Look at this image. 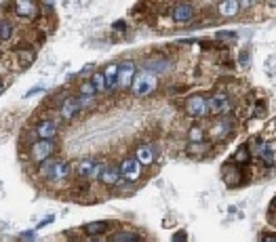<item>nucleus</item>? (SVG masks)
<instances>
[{
  "instance_id": "obj_17",
  "label": "nucleus",
  "mask_w": 276,
  "mask_h": 242,
  "mask_svg": "<svg viewBox=\"0 0 276 242\" xmlns=\"http://www.w3.org/2000/svg\"><path fill=\"white\" fill-rule=\"evenodd\" d=\"M118 63H110V66H105L103 70V78H105V91L108 89H114L116 82H118Z\"/></svg>"
},
{
  "instance_id": "obj_11",
  "label": "nucleus",
  "mask_w": 276,
  "mask_h": 242,
  "mask_svg": "<svg viewBox=\"0 0 276 242\" xmlns=\"http://www.w3.org/2000/svg\"><path fill=\"white\" fill-rule=\"evenodd\" d=\"M13 9L19 19H32L38 13L40 4H36L34 0H17V2H13Z\"/></svg>"
},
{
  "instance_id": "obj_8",
  "label": "nucleus",
  "mask_w": 276,
  "mask_h": 242,
  "mask_svg": "<svg viewBox=\"0 0 276 242\" xmlns=\"http://www.w3.org/2000/svg\"><path fill=\"white\" fill-rule=\"evenodd\" d=\"M169 70H171V59L165 55H154V57H148L144 61V72H150L154 76L165 74Z\"/></svg>"
},
{
  "instance_id": "obj_23",
  "label": "nucleus",
  "mask_w": 276,
  "mask_h": 242,
  "mask_svg": "<svg viewBox=\"0 0 276 242\" xmlns=\"http://www.w3.org/2000/svg\"><path fill=\"white\" fill-rule=\"evenodd\" d=\"M209 152V145L204 144V141H198V144H190L188 145V154L190 156H202Z\"/></svg>"
},
{
  "instance_id": "obj_4",
  "label": "nucleus",
  "mask_w": 276,
  "mask_h": 242,
  "mask_svg": "<svg viewBox=\"0 0 276 242\" xmlns=\"http://www.w3.org/2000/svg\"><path fill=\"white\" fill-rule=\"evenodd\" d=\"M207 103H209V114H213V116L224 118V116H228L232 110V101L226 93H213L207 99Z\"/></svg>"
},
{
  "instance_id": "obj_33",
  "label": "nucleus",
  "mask_w": 276,
  "mask_h": 242,
  "mask_svg": "<svg viewBox=\"0 0 276 242\" xmlns=\"http://www.w3.org/2000/svg\"><path fill=\"white\" fill-rule=\"evenodd\" d=\"M261 242H276V236L274 234H266V236L261 238Z\"/></svg>"
},
{
  "instance_id": "obj_27",
  "label": "nucleus",
  "mask_w": 276,
  "mask_h": 242,
  "mask_svg": "<svg viewBox=\"0 0 276 242\" xmlns=\"http://www.w3.org/2000/svg\"><path fill=\"white\" fill-rule=\"evenodd\" d=\"M202 137H204V131L201 129V126H194V129L190 131V141H192V144H198V141H202Z\"/></svg>"
},
{
  "instance_id": "obj_29",
  "label": "nucleus",
  "mask_w": 276,
  "mask_h": 242,
  "mask_svg": "<svg viewBox=\"0 0 276 242\" xmlns=\"http://www.w3.org/2000/svg\"><path fill=\"white\" fill-rule=\"evenodd\" d=\"M217 38H222V40H234L236 34L234 32H217Z\"/></svg>"
},
{
  "instance_id": "obj_10",
  "label": "nucleus",
  "mask_w": 276,
  "mask_h": 242,
  "mask_svg": "<svg viewBox=\"0 0 276 242\" xmlns=\"http://www.w3.org/2000/svg\"><path fill=\"white\" fill-rule=\"evenodd\" d=\"M99 181L103 183V186H118L120 181H123V175H120V167H114V165H103L101 167V173H99Z\"/></svg>"
},
{
  "instance_id": "obj_28",
  "label": "nucleus",
  "mask_w": 276,
  "mask_h": 242,
  "mask_svg": "<svg viewBox=\"0 0 276 242\" xmlns=\"http://www.w3.org/2000/svg\"><path fill=\"white\" fill-rule=\"evenodd\" d=\"M226 175H228V183H230V186H234V179H238V175H236L234 167H230L228 170H226Z\"/></svg>"
},
{
  "instance_id": "obj_7",
  "label": "nucleus",
  "mask_w": 276,
  "mask_h": 242,
  "mask_svg": "<svg viewBox=\"0 0 276 242\" xmlns=\"http://www.w3.org/2000/svg\"><path fill=\"white\" fill-rule=\"evenodd\" d=\"M135 76H137V66H135V61H131V59H126L120 63V68H118V82H116V87L118 89H129L133 80H135Z\"/></svg>"
},
{
  "instance_id": "obj_34",
  "label": "nucleus",
  "mask_w": 276,
  "mask_h": 242,
  "mask_svg": "<svg viewBox=\"0 0 276 242\" xmlns=\"http://www.w3.org/2000/svg\"><path fill=\"white\" fill-rule=\"evenodd\" d=\"M4 89H6V84H4V80H2V78H0V95L4 93Z\"/></svg>"
},
{
  "instance_id": "obj_35",
  "label": "nucleus",
  "mask_w": 276,
  "mask_h": 242,
  "mask_svg": "<svg viewBox=\"0 0 276 242\" xmlns=\"http://www.w3.org/2000/svg\"><path fill=\"white\" fill-rule=\"evenodd\" d=\"M272 204H274V206H276V196H274V202H272Z\"/></svg>"
},
{
  "instance_id": "obj_14",
  "label": "nucleus",
  "mask_w": 276,
  "mask_h": 242,
  "mask_svg": "<svg viewBox=\"0 0 276 242\" xmlns=\"http://www.w3.org/2000/svg\"><path fill=\"white\" fill-rule=\"evenodd\" d=\"M36 135H38V139H47V141H53L55 137H57V131H59V126L55 120H42V122L36 124Z\"/></svg>"
},
{
  "instance_id": "obj_24",
  "label": "nucleus",
  "mask_w": 276,
  "mask_h": 242,
  "mask_svg": "<svg viewBox=\"0 0 276 242\" xmlns=\"http://www.w3.org/2000/svg\"><path fill=\"white\" fill-rule=\"evenodd\" d=\"M249 160H251L249 147H240V149H236V154H234V162H236V165H247Z\"/></svg>"
},
{
  "instance_id": "obj_13",
  "label": "nucleus",
  "mask_w": 276,
  "mask_h": 242,
  "mask_svg": "<svg viewBox=\"0 0 276 242\" xmlns=\"http://www.w3.org/2000/svg\"><path fill=\"white\" fill-rule=\"evenodd\" d=\"M80 101H78V97H66L63 99V103H61V118L63 120H74L76 116H78V112H80Z\"/></svg>"
},
{
  "instance_id": "obj_31",
  "label": "nucleus",
  "mask_w": 276,
  "mask_h": 242,
  "mask_svg": "<svg viewBox=\"0 0 276 242\" xmlns=\"http://www.w3.org/2000/svg\"><path fill=\"white\" fill-rule=\"evenodd\" d=\"M42 91H45V87H34V89L27 91L25 97H32V95H36V93H42Z\"/></svg>"
},
{
  "instance_id": "obj_6",
  "label": "nucleus",
  "mask_w": 276,
  "mask_h": 242,
  "mask_svg": "<svg viewBox=\"0 0 276 242\" xmlns=\"http://www.w3.org/2000/svg\"><path fill=\"white\" fill-rule=\"evenodd\" d=\"M120 175H123L125 181L135 183L141 179V175H144V167L137 162V158H125L120 162Z\"/></svg>"
},
{
  "instance_id": "obj_16",
  "label": "nucleus",
  "mask_w": 276,
  "mask_h": 242,
  "mask_svg": "<svg viewBox=\"0 0 276 242\" xmlns=\"http://www.w3.org/2000/svg\"><path fill=\"white\" fill-rule=\"evenodd\" d=\"M232 131V120L230 118H219L217 122L213 124V129H211V135H213L215 139H222V137H226Z\"/></svg>"
},
{
  "instance_id": "obj_32",
  "label": "nucleus",
  "mask_w": 276,
  "mask_h": 242,
  "mask_svg": "<svg viewBox=\"0 0 276 242\" xmlns=\"http://www.w3.org/2000/svg\"><path fill=\"white\" fill-rule=\"evenodd\" d=\"M114 30H116V32H125V30H126V24H125V21H116V24H114Z\"/></svg>"
},
{
  "instance_id": "obj_12",
  "label": "nucleus",
  "mask_w": 276,
  "mask_h": 242,
  "mask_svg": "<svg viewBox=\"0 0 276 242\" xmlns=\"http://www.w3.org/2000/svg\"><path fill=\"white\" fill-rule=\"evenodd\" d=\"M194 15H196L194 6L188 2H179L171 9V17H173V21H177V24H188V21L194 19Z\"/></svg>"
},
{
  "instance_id": "obj_26",
  "label": "nucleus",
  "mask_w": 276,
  "mask_h": 242,
  "mask_svg": "<svg viewBox=\"0 0 276 242\" xmlns=\"http://www.w3.org/2000/svg\"><path fill=\"white\" fill-rule=\"evenodd\" d=\"M95 93H97V91H95V87L89 80H84L80 84V97H95Z\"/></svg>"
},
{
  "instance_id": "obj_2",
  "label": "nucleus",
  "mask_w": 276,
  "mask_h": 242,
  "mask_svg": "<svg viewBox=\"0 0 276 242\" xmlns=\"http://www.w3.org/2000/svg\"><path fill=\"white\" fill-rule=\"evenodd\" d=\"M156 87H158L156 76L150 74V72H139L135 76V80H133V84H131V91L135 97H148L156 91Z\"/></svg>"
},
{
  "instance_id": "obj_18",
  "label": "nucleus",
  "mask_w": 276,
  "mask_h": 242,
  "mask_svg": "<svg viewBox=\"0 0 276 242\" xmlns=\"http://www.w3.org/2000/svg\"><path fill=\"white\" fill-rule=\"evenodd\" d=\"M217 11H219V15H224V17H234L240 11V2H236V0H224V2L217 4Z\"/></svg>"
},
{
  "instance_id": "obj_21",
  "label": "nucleus",
  "mask_w": 276,
  "mask_h": 242,
  "mask_svg": "<svg viewBox=\"0 0 276 242\" xmlns=\"http://www.w3.org/2000/svg\"><path fill=\"white\" fill-rule=\"evenodd\" d=\"M11 36H13V24H11V21H6V19H2V21H0V42L11 40Z\"/></svg>"
},
{
  "instance_id": "obj_5",
  "label": "nucleus",
  "mask_w": 276,
  "mask_h": 242,
  "mask_svg": "<svg viewBox=\"0 0 276 242\" xmlns=\"http://www.w3.org/2000/svg\"><path fill=\"white\" fill-rule=\"evenodd\" d=\"M101 162L95 160V158H84L78 162V169H76V175L80 177L82 181H89V179H99V173H101Z\"/></svg>"
},
{
  "instance_id": "obj_25",
  "label": "nucleus",
  "mask_w": 276,
  "mask_h": 242,
  "mask_svg": "<svg viewBox=\"0 0 276 242\" xmlns=\"http://www.w3.org/2000/svg\"><path fill=\"white\" fill-rule=\"evenodd\" d=\"M91 84L95 87L97 93H103V91H105V78H103V72L93 74V78H91Z\"/></svg>"
},
{
  "instance_id": "obj_19",
  "label": "nucleus",
  "mask_w": 276,
  "mask_h": 242,
  "mask_svg": "<svg viewBox=\"0 0 276 242\" xmlns=\"http://www.w3.org/2000/svg\"><path fill=\"white\" fill-rule=\"evenodd\" d=\"M34 59H36V53L32 51V48H19L17 51V61H19V68H30Z\"/></svg>"
},
{
  "instance_id": "obj_22",
  "label": "nucleus",
  "mask_w": 276,
  "mask_h": 242,
  "mask_svg": "<svg viewBox=\"0 0 276 242\" xmlns=\"http://www.w3.org/2000/svg\"><path fill=\"white\" fill-rule=\"evenodd\" d=\"M112 242H139V236L133 232H118L112 236Z\"/></svg>"
},
{
  "instance_id": "obj_15",
  "label": "nucleus",
  "mask_w": 276,
  "mask_h": 242,
  "mask_svg": "<svg viewBox=\"0 0 276 242\" xmlns=\"http://www.w3.org/2000/svg\"><path fill=\"white\" fill-rule=\"evenodd\" d=\"M156 154H158V149L154 145H139L135 152V158L141 167H150V165H154V160H156Z\"/></svg>"
},
{
  "instance_id": "obj_30",
  "label": "nucleus",
  "mask_w": 276,
  "mask_h": 242,
  "mask_svg": "<svg viewBox=\"0 0 276 242\" xmlns=\"http://www.w3.org/2000/svg\"><path fill=\"white\" fill-rule=\"evenodd\" d=\"M186 240H188V236H186V232H183V230H179V232L171 238V242H186Z\"/></svg>"
},
{
  "instance_id": "obj_3",
  "label": "nucleus",
  "mask_w": 276,
  "mask_h": 242,
  "mask_svg": "<svg viewBox=\"0 0 276 242\" xmlns=\"http://www.w3.org/2000/svg\"><path fill=\"white\" fill-rule=\"evenodd\" d=\"M53 154H55V141L38 139V141H34L32 147H30V158H32V162H36V165L47 162Z\"/></svg>"
},
{
  "instance_id": "obj_9",
  "label": "nucleus",
  "mask_w": 276,
  "mask_h": 242,
  "mask_svg": "<svg viewBox=\"0 0 276 242\" xmlns=\"http://www.w3.org/2000/svg\"><path fill=\"white\" fill-rule=\"evenodd\" d=\"M186 112L190 114L192 118H202L209 114V103H207V97L204 95H192L186 101Z\"/></svg>"
},
{
  "instance_id": "obj_1",
  "label": "nucleus",
  "mask_w": 276,
  "mask_h": 242,
  "mask_svg": "<svg viewBox=\"0 0 276 242\" xmlns=\"http://www.w3.org/2000/svg\"><path fill=\"white\" fill-rule=\"evenodd\" d=\"M70 170H72V167H70L68 160H55V158H49L47 162H42L40 165V177H45V179H51V181H63L68 179Z\"/></svg>"
},
{
  "instance_id": "obj_20",
  "label": "nucleus",
  "mask_w": 276,
  "mask_h": 242,
  "mask_svg": "<svg viewBox=\"0 0 276 242\" xmlns=\"http://www.w3.org/2000/svg\"><path fill=\"white\" fill-rule=\"evenodd\" d=\"M108 227H110L108 221H91L84 225V234H87V236H99V234H103Z\"/></svg>"
}]
</instances>
